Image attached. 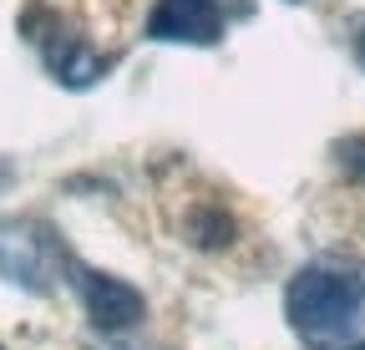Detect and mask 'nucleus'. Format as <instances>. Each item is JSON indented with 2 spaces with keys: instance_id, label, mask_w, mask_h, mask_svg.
Listing matches in <instances>:
<instances>
[{
  "instance_id": "obj_1",
  "label": "nucleus",
  "mask_w": 365,
  "mask_h": 350,
  "mask_svg": "<svg viewBox=\"0 0 365 350\" xmlns=\"http://www.w3.org/2000/svg\"><path fill=\"white\" fill-rule=\"evenodd\" d=\"M365 310V264L355 259H314L284 289V320L309 350L340 345Z\"/></svg>"
},
{
  "instance_id": "obj_2",
  "label": "nucleus",
  "mask_w": 365,
  "mask_h": 350,
  "mask_svg": "<svg viewBox=\"0 0 365 350\" xmlns=\"http://www.w3.org/2000/svg\"><path fill=\"white\" fill-rule=\"evenodd\" d=\"M56 269H61V249H56L51 229L31 224V218H6L0 224V279L6 284L46 294Z\"/></svg>"
},
{
  "instance_id": "obj_3",
  "label": "nucleus",
  "mask_w": 365,
  "mask_h": 350,
  "mask_svg": "<svg viewBox=\"0 0 365 350\" xmlns=\"http://www.w3.org/2000/svg\"><path fill=\"white\" fill-rule=\"evenodd\" d=\"M234 0H158L148 16V41H168V46H218Z\"/></svg>"
},
{
  "instance_id": "obj_4",
  "label": "nucleus",
  "mask_w": 365,
  "mask_h": 350,
  "mask_svg": "<svg viewBox=\"0 0 365 350\" xmlns=\"http://www.w3.org/2000/svg\"><path fill=\"white\" fill-rule=\"evenodd\" d=\"M76 289H81V304H86V320L97 325L102 335H127L143 325L148 315V299L137 284L117 279V274H102V269H81L76 264Z\"/></svg>"
},
{
  "instance_id": "obj_5",
  "label": "nucleus",
  "mask_w": 365,
  "mask_h": 350,
  "mask_svg": "<svg viewBox=\"0 0 365 350\" xmlns=\"http://www.w3.org/2000/svg\"><path fill=\"white\" fill-rule=\"evenodd\" d=\"M41 41V56H46V66L56 71V81H66V86H91L102 71H107V61L102 56H91L76 36H66V31H56V36H36Z\"/></svg>"
},
{
  "instance_id": "obj_6",
  "label": "nucleus",
  "mask_w": 365,
  "mask_h": 350,
  "mask_svg": "<svg viewBox=\"0 0 365 350\" xmlns=\"http://www.w3.org/2000/svg\"><path fill=\"white\" fill-rule=\"evenodd\" d=\"M335 158H340V168L350 173L355 183H365V138H345V143L335 148Z\"/></svg>"
},
{
  "instance_id": "obj_7",
  "label": "nucleus",
  "mask_w": 365,
  "mask_h": 350,
  "mask_svg": "<svg viewBox=\"0 0 365 350\" xmlns=\"http://www.w3.org/2000/svg\"><path fill=\"white\" fill-rule=\"evenodd\" d=\"M355 56H360V66H365V26H360V36H355Z\"/></svg>"
},
{
  "instance_id": "obj_8",
  "label": "nucleus",
  "mask_w": 365,
  "mask_h": 350,
  "mask_svg": "<svg viewBox=\"0 0 365 350\" xmlns=\"http://www.w3.org/2000/svg\"><path fill=\"white\" fill-rule=\"evenodd\" d=\"M6 183H11V168H6V163H0V188H6Z\"/></svg>"
},
{
  "instance_id": "obj_9",
  "label": "nucleus",
  "mask_w": 365,
  "mask_h": 350,
  "mask_svg": "<svg viewBox=\"0 0 365 350\" xmlns=\"http://www.w3.org/2000/svg\"><path fill=\"white\" fill-rule=\"evenodd\" d=\"M350 350H365V340H360V345H350Z\"/></svg>"
},
{
  "instance_id": "obj_10",
  "label": "nucleus",
  "mask_w": 365,
  "mask_h": 350,
  "mask_svg": "<svg viewBox=\"0 0 365 350\" xmlns=\"http://www.w3.org/2000/svg\"><path fill=\"white\" fill-rule=\"evenodd\" d=\"M0 350H6V345H0Z\"/></svg>"
}]
</instances>
